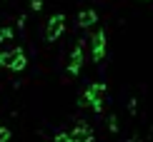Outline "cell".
Returning <instances> with one entry per match:
<instances>
[{
  "label": "cell",
  "mask_w": 153,
  "mask_h": 142,
  "mask_svg": "<svg viewBox=\"0 0 153 142\" xmlns=\"http://www.w3.org/2000/svg\"><path fill=\"white\" fill-rule=\"evenodd\" d=\"M105 95V85H100V82H95V85L88 90L85 92V100L91 102V105L95 107V110H100V97H103Z\"/></svg>",
  "instance_id": "1"
},
{
  "label": "cell",
  "mask_w": 153,
  "mask_h": 142,
  "mask_svg": "<svg viewBox=\"0 0 153 142\" xmlns=\"http://www.w3.org/2000/svg\"><path fill=\"white\" fill-rule=\"evenodd\" d=\"M103 55H105V33L100 30V33H95V37H93V57H95V62L103 60Z\"/></svg>",
  "instance_id": "2"
},
{
  "label": "cell",
  "mask_w": 153,
  "mask_h": 142,
  "mask_svg": "<svg viewBox=\"0 0 153 142\" xmlns=\"http://www.w3.org/2000/svg\"><path fill=\"white\" fill-rule=\"evenodd\" d=\"M73 137H75V142H91L93 140V132L88 130V127H80V130H75Z\"/></svg>",
  "instance_id": "3"
},
{
  "label": "cell",
  "mask_w": 153,
  "mask_h": 142,
  "mask_svg": "<svg viewBox=\"0 0 153 142\" xmlns=\"http://www.w3.org/2000/svg\"><path fill=\"white\" fill-rule=\"evenodd\" d=\"M95 23V12H83L80 15V25H93Z\"/></svg>",
  "instance_id": "4"
},
{
  "label": "cell",
  "mask_w": 153,
  "mask_h": 142,
  "mask_svg": "<svg viewBox=\"0 0 153 142\" xmlns=\"http://www.w3.org/2000/svg\"><path fill=\"white\" fill-rule=\"evenodd\" d=\"M58 142H71V137H68V135H60V137H58Z\"/></svg>",
  "instance_id": "5"
}]
</instances>
